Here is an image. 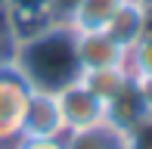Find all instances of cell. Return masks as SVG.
Here are the masks:
<instances>
[{"label":"cell","instance_id":"1","mask_svg":"<svg viewBox=\"0 0 152 149\" xmlns=\"http://www.w3.org/2000/svg\"><path fill=\"white\" fill-rule=\"evenodd\" d=\"M10 62L25 74L31 87L62 90L81 78V62L75 50V28L68 22H47L44 28L22 34L12 47Z\"/></svg>","mask_w":152,"mask_h":149},{"label":"cell","instance_id":"2","mask_svg":"<svg viewBox=\"0 0 152 149\" xmlns=\"http://www.w3.org/2000/svg\"><path fill=\"white\" fill-rule=\"evenodd\" d=\"M31 84L12 62H0V149H10L22 137Z\"/></svg>","mask_w":152,"mask_h":149},{"label":"cell","instance_id":"3","mask_svg":"<svg viewBox=\"0 0 152 149\" xmlns=\"http://www.w3.org/2000/svg\"><path fill=\"white\" fill-rule=\"evenodd\" d=\"M59 109H62V121H65V134L75 131H87V127H96L102 121H109V109L106 99H99L84 81H72L62 90H56Z\"/></svg>","mask_w":152,"mask_h":149},{"label":"cell","instance_id":"4","mask_svg":"<svg viewBox=\"0 0 152 149\" xmlns=\"http://www.w3.org/2000/svg\"><path fill=\"white\" fill-rule=\"evenodd\" d=\"M75 50H78L81 74L84 72H99V69H118V65H124V59H127V50L106 28L75 31Z\"/></svg>","mask_w":152,"mask_h":149},{"label":"cell","instance_id":"5","mask_svg":"<svg viewBox=\"0 0 152 149\" xmlns=\"http://www.w3.org/2000/svg\"><path fill=\"white\" fill-rule=\"evenodd\" d=\"M22 137H65V121H62L56 90L31 87L25 121H22Z\"/></svg>","mask_w":152,"mask_h":149},{"label":"cell","instance_id":"6","mask_svg":"<svg viewBox=\"0 0 152 149\" xmlns=\"http://www.w3.org/2000/svg\"><path fill=\"white\" fill-rule=\"evenodd\" d=\"M106 109H109V121H112L115 127H121V131H127L134 121H140L143 115L152 112L149 87H143L140 81L127 78V81H124V87L106 103Z\"/></svg>","mask_w":152,"mask_h":149},{"label":"cell","instance_id":"7","mask_svg":"<svg viewBox=\"0 0 152 149\" xmlns=\"http://www.w3.org/2000/svg\"><path fill=\"white\" fill-rule=\"evenodd\" d=\"M3 19L19 40L22 34H31V31L44 28L47 22H53L50 0H3Z\"/></svg>","mask_w":152,"mask_h":149},{"label":"cell","instance_id":"8","mask_svg":"<svg viewBox=\"0 0 152 149\" xmlns=\"http://www.w3.org/2000/svg\"><path fill=\"white\" fill-rule=\"evenodd\" d=\"M106 31H109L115 40H118L124 50H130L137 40L146 34V6L137 3V0H127V3H124L121 9L115 12L112 19H109Z\"/></svg>","mask_w":152,"mask_h":149},{"label":"cell","instance_id":"9","mask_svg":"<svg viewBox=\"0 0 152 149\" xmlns=\"http://www.w3.org/2000/svg\"><path fill=\"white\" fill-rule=\"evenodd\" d=\"M127 0H78L68 16V25L75 31H96V28H106L109 19L121 9Z\"/></svg>","mask_w":152,"mask_h":149},{"label":"cell","instance_id":"10","mask_svg":"<svg viewBox=\"0 0 152 149\" xmlns=\"http://www.w3.org/2000/svg\"><path fill=\"white\" fill-rule=\"evenodd\" d=\"M65 149H127V137L112 121H102L87 131L65 134Z\"/></svg>","mask_w":152,"mask_h":149},{"label":"cell","instance_id":"11","mask_svg":"<svg viewBox=\"0 0 152 149\" xmlns=\"http://www.w3.org/2000/svg\"><path fill=\"white\" fill-rule=\"evenodd\" d=\"M124 69H127V74L134 81H140L143 87L152 90V31H146V34L127 50Z\"/></svg>","mask_w":152,"mask_h":149},{"label":"cell","instance_id":"12","mask_svg":"<svg viewBox=\"0 0 152 149\" xmlns=\"http://www.w3.org/2000/svg\"><path fill=\"white\" fill-rule=\"evenodd\" d=\"M127 78H130V74H127L124 65H118V69H99V72H84V74H81V81H84L99 99H106V103L124 87Z\"/></svg>","mask_w":152,"mask_h":149},{"label":"cell","instance_id":"13","mask_svg":"<svg viewBox=\"0 0 152 149\" xmlns=\"http://www.w3.org/2000/svg\"><path fill=\"white\" fill-rule=\"evenodd\" d=\"M124 137H127V149H152V112L134 121L124 131Z\"/></svg>","mask_w":152,"mask_h":149},{"label":"cell","instance_id":"14","mask_svg":"<svg viewBox=\"0 0 152 149\" xmlns=\"http://www.w3.org/2000/svg\"><path fill=\"white\" fill-rule=\"evenodd\" d=\"M10 149H65V137H19Z\"/></svg>","mask_w":152,"mask_h":149},{"label":"cell","instance_id":"15","mask_svg":"<svg viewBox=\"0 0 152 149\" xmlns=\"http://www.w3.org/2000/svg\"><path fill=\"white\" fill-rule=\"evenodd\" d=\"M12 47H16V34L10 31V25L0 19V62H10Z\"/></svg>","mask_w":152,"mask_h":149},{"label":"cell","instance_id":"16","mask_svg":"<svg viewBox=\"0 0 152 149\" xmlns=\"http://www.w3.org/2000/svg\"><path fill=\"white\" fill-rule=\"evenodd\" d=\"M137 3H143L146 9H152V0H137Z\"/></svg>","mask_w":152,"mask_h":149},{"label":"cell","instance_id":"17","mask_svg":"<svg viewBox=\"0 0 152 149\" xmlns=\"http://www.w3.org/2000/svg\"><path fill=\"white\" fill-rule=\"evenodd\" d=\"M149 96H152V90H149Z\"/></svg>","mask_w":152,"mask_h":149}]
</instances>
